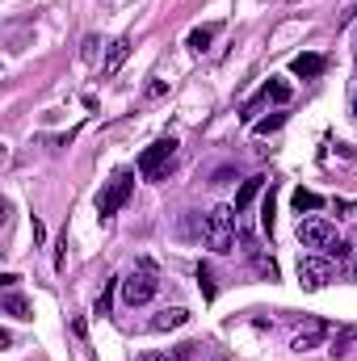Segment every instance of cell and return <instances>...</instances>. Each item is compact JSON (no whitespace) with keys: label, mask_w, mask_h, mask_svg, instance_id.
<instances>
[{"label":"cell","mask_w":357,"mask_h":361,"mask_svg":"<svg viewBox=\"0 0 357 361\" xmlns=\"http://www.w3.org/2000/svg\"><path fill=\"white\" fill-rule=\"evenodd\" d=\"M236 206H214L210 214H206V223H202V235H206V248L210 252H231V244H236Z\"/></svg>","instance_id":"cell-1"},{"label":"cell","mask_w":357,"mask_h":361,"mask_svg":"<svg viewBox=\"0 0 357 361\" xmlns=\"http://www.w3.org/2000/svg\"><path fill=\"white\" fill-rule=\"evenodd\" d=\"M131 189H135V173H131V169H118L114 177L105 180V189L97 193V214H101V219H114V214L126 206Z\"/></svg>","instance_id":"cell-2"},{"label":"cell","mask_w":357,"mask_h":361,"mask_svg":"<svg viewBox=\"0 0 357 361\" xmlns=\"http://www.w3.org/2000/svg\"><path fill=\"white\" fill-rule=\"evenodd\" d=\"M156 290H160V281H156V269H152L147 261H143L135 273L122 277V302H126V307H143V302H152Z\"/></svg>","instance_id":"cell-3"},{"label":"cell","mask_w":357,"mask_h":361,"mask_svg":"<svg viewBox=\"0 0 357 361\" xmlns=\"http://www.w3.org/2000/svg\"><path fill=\"white\" fill-rule=\"evenodd\" d=\"M173 152H177V143H173V139H156V143L139 156V173H143L147 180H160V177H164V169L173 164Z\"/></svg>","instance_id":"cell-4"},{"label":"cell","mask_w":357,"mask_h":361,"mask_svg":"<svg viewBox=\"0 0 357 361\" xmlns=\"http://www.w3.org/2000/svg\"><path fill=\"white\" fill-rule=\"evenodd\" d=\"M298 244L303 248H332L337 244V227L328 223V219H307V223H298Z\"/></svg>","instance_id":"cell-5"},{"label":"cell","mask_w":357,"mask_h":361,"mask_svg":"<svg viewBox=\"0 0 357 361\" xmlns=\"http://www.w3.org/2000/svg\"><path fill=\"white\" fill-rule=\"evenodd\" d=\"M298 281H303V290H324L332 281V265L324 257H303L298 261Z\"/></svg>","instance_id":"cell-6"},{"label":"cell","mask_w":357,"mask_h":361,"mask_svg":"<svg viewBox=\"0 0 357 361\" xmlns=\"http://www.w3.org/2000/svg\"><path fill=\"white\" fill-rule=\"evenodd\" d=\"M324 336H328V324H324V319H307V324L294 332L290 349H294V353H311V349H320V345H324Z\"/></svg>","instance_id":"cell-7"},{"label":"cell","mask_w":357,"mask_h":361,"mask_svg":"<svg viewBox=\"0 0 357 361\" xmlns=\"http://www.w3.org/2000/svg\"><path fill=\"white\" fill-rule=\"evenodd\" d=\"M328 63H324V55H294L290 59V72L294 76H303V80H311V76H320Z\"/></svg>","instance_id":"cell-8"},{"label":"cell","mask_w":357,"mask_h":361,"mask_svg":"<svg viewBox=\"0 0 357 361\" xmlns=\"http://www.w3.org/2000/svg\"><path fill=\"white\" fill-rule=\"evenodd\" d=\"M181 324H189V311H185V307H173V311H160V315L152 319V332H173Z\"/></svg>","instance_id":"cell-9"},{"label":"cell","mask_w":357,"mask_h":361,"mask_svg":"<svg viewBox=\"0 0 357 361\" xmlns=\"http://www.w3.org/2000/svg\"><path fill=\"white\" fill-rule=\"evenodd\" d=\"M126 55H131V38H118L114 47H109V55H105V63H101V72L105 76H114L122 63H126Z\"/></svg>","instance_id":"cell-10"},{"label":"cell","mask_w":357,"mask_h":361,"mask_svg":"<svg viewBox=\"0 0 357 361\" xmlns=\"http://www.w3.org/2000/svg\"><path fill=\"white\" fill-rule=\"evenodd\" d=\"M261 189H265V177H248V180H244V185H240V193H236V210L244 214V210L253 206V197H257Z\"/></svg>","instance_id":"cell-11"},{"label":"cell","mask_w":357,"mask_h":361,"mask_svg":"<svg viewBox=\"0 0 357 361\" xmlns=\"http://www.w3.org/2000/svg\"><path fill=\"white\" fill-rule=\"evenodd\" d=\"M353 345H357V328H341V332L332 336V349H328V353H332V357H345Z\"/></svg>","instance_id":"cell-12"},{"label":"cell","mask_w":357,"mask_h":361,"mask_svg":"<svg viewBox=\"0 0 357 361\" xmlns=\"http://www.w3.org/2000/svg\"><path fill=\"white\" fill-rule=\"evenodd\" d=\"M214 30H219V25H198V30L189 34V51H198V55H202V51L214 42Z\"/></svg>","instance_id":"cell-13"},{"label":"cell","mask_w":357,"mask_h":361,"mask_svg":"<svg viewBox=\"0 0 357 361\" xmlns=\"http://www.w3.org/2000/svg\"><path fill=\"white\" fill-rule=\"evenodd\" d=\"M193 349H198V345H177L173 353H143L139 361H189L193 357Z\"/></svg>","instance_id":"cell-14"},{"label":"cell","mask_w":357,"mask_h":361,"mask_svg":"<svg viewBox=\"0 0 357 361\" xmlns=\"http://www.w3.org/2000/svg\"><path fill=\"white\" fill-rule=\"evenodd\" d=\"M324 206V197L320 193H311V189H294V210L303 214V210H320Z\"/></svg>","instance_id":"cell-15"},{"label":"cell","mask_w":357,"mask_h":361,"mask_svg":"<svg viewBox=\"0 0 357 361\" xmlns=\"http://www.w3.org/2000/svg\"><path fill=\"white\" fill-rule=\"evenodd\" d=\"M4 311H8L13 319H34V315H30V302H25L21 294H8V298H4Z\"/></svg>","instance_id":"cell-16"},{"label":"cell","mask_w":357,"mask_h":361,"mask_svg":"<svg viewBox=\"0 0 357 361\" xmlns=\"http://www.w3.org/2000/svg\"><path fill=\"white\" fill-rule=\"evenodd\" d=\"M122 281L114 277V281H105V290H101V298H97V307H92V315H109V302H114V290H118Z\"/></svg>","instance_id":"cell-17"},{"label":"cell","mask_w":357,"mask_h":361,"mask_svg":"<svg viewBox=\"0 0 357 361\" xmlns=\"http://www.w3.org/2000/svg\"><path fill=\"white\" fill-rule=\"evenodd\" d=\"M265 97H273L277 105H286V101H290V89H286L282 80H273V85H265Z\"/></svg>","instance_id":"cell-18"},{"label":"cell","mask_w":357,"mask_h":361,"mask_svg":"<svg viewBox=\"0 0 357 361\" xmlns=\"http://www.w3.org/2000/svg\"><path fill=\"white\" fill-rule=\"evenodd\" d=\"M282 122H286V114H273V118H261V122H257L253 130H257V135H269V130H277Z\"/></svg>","instance_id":"cell-19"},{"label":"cell","mask_w":357,"mask_h":361,"mask_svg":"<svg viewBox=\"0 0 357 361\" xmlns=\"http://www.w3.org/2000/svg\"><path fill=\"white\" fill-rule=\"evenodd\" d=\"M261 227H265V231H273V189H269L265 206H261Z\"/></svg>","instance_id":"cell-20"},{"label":"cell","mask_w":357,"mask_h":361,"mask_svg":"<svg viewBox=\"0 0 357 361\" xmlns=\"http://www.w3.org/2000/svg\"><path fill=\"white\" fill-rule=\"evenodd\" d=\"M328 257H337V261H341V265H345V261H349V244H341V240H337V244H332V248H328Z\"/></svg>","instance_id":"cell-21"},{"label":"cell","mask_w":357,"mask_h":361,"mask_svg":"<svg viewBox=\"0 0 357 361\" xmlns=\"http://www.w3.org/2000/svg\"><path fill=\"white\" fill-rule=\"evenodd\" d=\"M198 277H202V290H206V298H214V286H210V269L202 265V269H198Z\"/></svg>","instance_id":"cell-22"},{"label":"cell","mask_w":357,"mask_h":361,"mask_svg":"<svg viewBox=\"0 0 357 361\" xmlns=\"http://www.w3.org/2000/svg\"><path fill=\"white\" fill-rule=\"evenodd\" d=\"M353 114H357V101H353Z\"/></svg>","instance_id":"cell-23"}]
</instances>
